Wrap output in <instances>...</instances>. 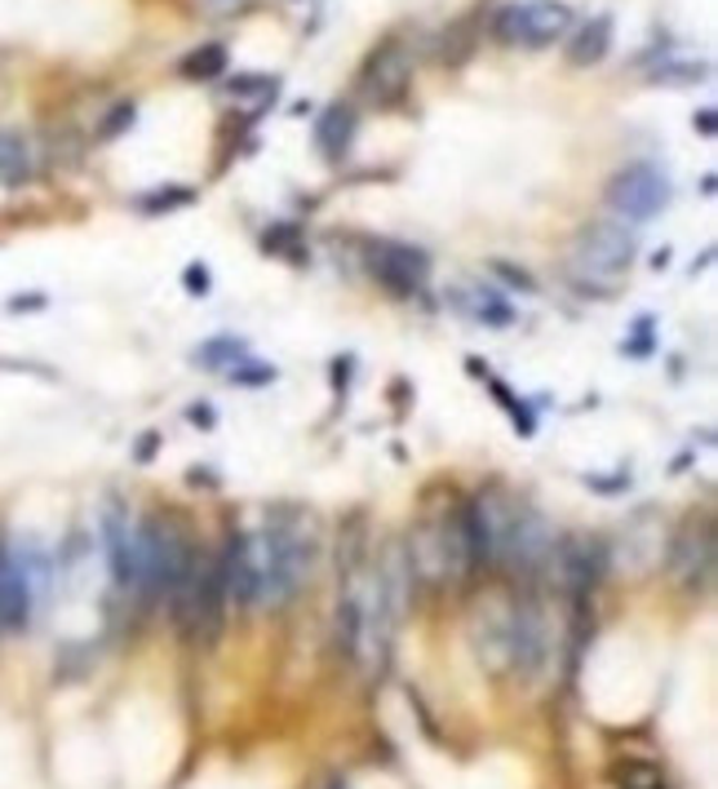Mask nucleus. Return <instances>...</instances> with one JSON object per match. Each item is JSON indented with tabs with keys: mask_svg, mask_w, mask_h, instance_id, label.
Here are the masks:
<instances>
[{
	"mask_svg": "<svg viewBox=\"0 0 718 789\" xmlns=\"http://www.w3.org/2000/svg\"><path fill=\"white\" fill-rule=\"evenodd\" d=\"M408 572L412 581H430V586H457L475 563H470V546H466V523H461V506L457 510H439L426 515L408 546H403Z\"/></svg>",
	"mask_w": 718,
	"mask_h": 789,
	"instance_id": "f257e3e1",
	"label": "nucleus"
},
{
	"mask_svg": "<svg viewBox=\"0 0 718 789\" xmlns=\"http://www.w3.org/2000/svg\"><path fill=\"white\" fill-rule=\"evenodd\" d=\"M169 603H173V621L182 626V635H187L191 643L209 648V643L222 635V621H227V608H231V603H227V590H222V563H218V555L191 550L187 572H182V581L173 586Z\"/></svg>",
	"mask_w": 718,
	"mask_h": 789,
	"instance_id": "f03ea898",
	"label": "nucleus"
},
{
	"mask_svg": "<svg viewBox=\"0 0 718 789\" xmlns=\"http://www.w3.org/2000/svg\"><path fill=\"white\" fill-rule=\"evenodd\" d=\"M191 559V546L182 537V528L173 519L147 515L138 519V537H133V590L142 599H160L173 595V586L182 581Z\"/></svg>",
	"mask_w": 718,
	"mask_h": 789,
	"instance_id": "7ed1b4c3",
	"label": "nucleus"
},
{
	"mask_svg": "<svg viewBox=\"0 0 718 789\" xmlns=\"http://www.w3.org/2000/svg\"><path fill=\"white\" fill-rule=\"evenodd\" d=\"M635 231L630 227H621V222H608V218H595V222H586L581 231H577V240H572V258H577V289H590V284H604V289H612L626 271H630V262H635Z\"/></svg>",
	"mask_w": 718,
	"mask_h": 789,
	"instance_id": "20e7f679",
	"label": "nucleus"
},
{
	"mask_svg": "<svg viewBox=\"0 0 718 789\" xmlns=\"http://www.w3.org/2000/svg\"><path fill=\"white\" fill-rule=\"evenodd\" d=\"M559 652V626L550 617V603L528 595L510 603V675L541 679Z\"/></svg>",
	"mask_w": 718,
	"mask_h": 789,
	"instance_id": "39448f33",
	"label": "nucleus"
},
{
	"mask_svg": "<svg viewBox=\"0 0 718 789\" xmlns=\"http://www.w3.org/2000/svg\"><path fill=\"white\" fill-rule=\"evenodd\" d=\"M568 31H572V9L564 0H515L492 18V40L506 49H550Z\"/></svg>",
	"mask_w": 718,
	"mask_h": 789,
	"instance_id": "423d86ee",
	"label": "nucleus"
},
{
	"mask_svg": "<svg viewBox=\"0 0 718 789\" xmlns=\"http://www.w3.org/2000/svg\"><path fill=\"white\" fill-rule=\"evenodd\" d=\"M604 200H608V209H612L617 218H626V222H648V218H657V213L670 204V178H666L657 164L635 160V164H626L621 173L608 178Z\"/></svg>",
	"mask_w": 718,
	"mask_h": 789,
	"instance_id": "0eeeda50",
	"label": "nucleus"
},
{
	"mask_svg": "<svg viewBox=\"0 0 718 789\" xmlns=\"http://www.w3.org/2000/svg\"><path fill=\"white\" fill-rule=\"evenodd\" d=\"M555 528L532 510V506H523L519 501V510H515V519H510V528H506V541H501V555H497V563H506V568H515V572H546L550 568V555H555Z\"/></svg>",
	"mask_w": 718,
	"mask_h": 789,
	"instance_id": "6e6552de",
	"label": "nucleus"
},
{
	"mask_svg": "<svg viewBox=\"0 0 718 789\" xmlns=\"http://www.w3.org/2000/svg\"><path fill=\"white\" fill-rule=\"evenodd\" d=\"M368 271L381 289H390L395 298H412L426 289L430 280V258L403 240H372L368 244Z\"/></svg>",
	"mask_w": 718,
	"mask_h": 789,
	"instance_id": "1a4fd4ad",
	"label": "nucleus"
},
{
	"mask_svg": "<svg viewBox=\"0 0 718 789\" xmlns=\"http://www.w3.org/2000/svg\"><path fill=\"white\" fill-rule=\"evenodd\" d=\"M608 563H612V555H608V541H599V537H564V541H555V555H550V568L572 599H586L604 581Z\"/></svg>",
	"mask_w": 718,
	"mask_h": 789,
	"instance_id": "9d476101",
	"label": "nucleus"
},
{
	"mask_svg": "<svg viewBox=\"0 0 718 789\" xmlns=\"http://www.w3.org/2000/svg\"><path fill=\"white\" fill-rule=\"evenodd\" d=\"M359 89H363V98L377 102V107L403 102V93L412 89V53H408L399 40L377 44V49L363 58V67H359Z\"/></svg>",
	"mask_w": 718,
	"mask_h": 789,
	"instance_id": "9b49d317",
	"label": "nucleus"
},
{
	"mask_svg": "<svg viewBox=\"0 0 718 789\" xmlns=\"http://www.w3.org/2000/svg\"><path fill=\"white\" fill-rule=\"evenodd\" d=\"M670 577L684 590H706L715 577V523L710 519H688L684 532L670 546Z\"/></svg>",
	"mask_w": 718,
	"mask_h": 789,
	"instance_id": "f8f14e48",
	"label": "nucleus"
},
{
	"mask_svg": "<svg viewBox=\"0 0 718 789\" xmlns=\"http://www.w3.org/2000/svg\"><path fill=\"white\" fill-rule=\"evenodd\" d=\"M133 537H138V519L120 501H111L102 515V546H107L111 581L120 590H133Z\"/></svg>",
	"mask_w": 718,
	"mask_h": 789,
	"instance_id": "ddd939ff",
	"label": "nucleus"
},
{
	"mask_svg": "<svg viewBox=\"0 0 718 789\" xmlns=\"http://www.w3.org/2000/svg\"><path fill=\"white\" fill-rule=\"evenodd\" d=\"M475 652L492 675H510V603H488L475 617Z\"/></svg>",
	"mask_w": 718,
	"mask_h": 789,
	"instance_id": "4468645a",
	"label": "nucleus"
},
{
	"mask_svg": "<svg viewBox=\"0 0 718 789\" xmlns=\"http://www.w3.org/2000/svg\"><path fill=\"white\" fill-rule=\"evenodd\" d=\"M359 116L351 102H329L320 116H316V147L329 156V160H342L356 142Z\"/></svg>",
	"mask_w": 718,
	"mask_h": 789,
	"instance_id": "2eb2a0df",
	"label": "nucleus"
},
{
	"mask_svg": "<svg viewBox=\"0 0 718 789\" xmlns=\"http://www.w3.org/2000/svg\"><path fill=\"white\" fill-rule=\"evenodd\" d=\"M608 49H612V13H599V18H590V22L572 36L568 62H572V67H595V62L608 58Z\"/></svg>",
	"mask_w": 718,
	"mask_h": 789,
	"instance_id": "dca6fc26",
	"label": "nucleus"
},
{
	"mask_svg": "<svg viewBox=\"0 0 718 789\" xmlns=\"http://www.w3.org/2000/svg\"><path fill=\"white\" fill-rule=\"evenodd\" d=\"M36 173V151L18 129H0V182L4 187H22Z\"/></svg>",
	"mask_w": 718,
	"mask_h": 789,
	"instance_id": "f3484780",
	"label": "nucleus"
},
{
	"mask_svg": "<svg viewBox=\"0 0 718 789\" xmlns=\"http://www.w3.org/2000/svg\"><path fill=\"white\" fill-rule=\"evenodd\" d=\"M475 44H479V13H466V18L448 22V31L439 36V58L448 67H461L475 53Z\"/></svg>",
	"mask_w": 718,
	"mask_h": 789,
	"instance_id": "a211bd4d",
	"label": "nucleus"
},
{
	"mask_svg": "<svg viewBox=\"0 0 718 789\" xmlns=\"http://www.w3.org/2000/svg\"><path fill=\"white\" fill-rule=\"evenodd\" d=\"M227 44H218V40H209V44H200V49H191L182 62H178V71H182V80H218V76H227Z\"/></svg>",
	"mask_w": 718,
	"mask_h": 789,
	"instance_id": "6ab92c4d",
	"label": "nucleus"
},
{
	"mask_svg": "<svg viewBox=\"0 0 718 789\" xmlns=\"http://www.w3.org/2000/svg\"><path fill=\"white\" fill-rule=\"evenodd\" d=\"M227 89H231V98H258V102H271L276 93H280V80L276 76H236V80H227Z\"/></svg>",
	"mask_w": 718,
	"mask_h": 789,
	"instance_id": "aec40b11",
	"label": "nucleus"
},
{
	"mask_svg": "<svg viewBox=\"0 0 718 789\" xmlns=\"http://www.w3.org/2000/svg\"><path fill=\"white\" fill-rule=\"evenodd\" d=\"M245 356V342H236V338H213V342H205L200 351H196V360L205 364V369H222V364H236Z\"/></svg>",
	"mask_w": 718,
	"mask_h": 789,
	"instance_id": "412c9836",
	"label": "nucleus"
},
{
	"mask_svg": "<svg viewBox=\"0 0 718 789\" xmlns=\"http://www.w3.org/2000/svg\"><path fill=\"white\" fill-rule=\"evenodd\" d=\"M133 120H138V107H133V102H120V107H111L107 120L98 124V138L111 142V138H120L124 129H133Z\"/></svg>",
	"mask_w": 718,
	"mask_h": 789,
	"instance_id": "4be33fe9",
	"label": "nucleus"
},
{
	"mask_svg": "<svg viewBox=\"0 0 718 789\" xmlns=\"http://www.w3.org/2000/svg\"><path fill=\"white\" fill-rule=\"evenodd\" d=\"M706 71H710L706 62H679V67H661L657 80H666V84H692V80H701Z\"/></svg>",
	"mask_w": 718,
	"mask_h": 789,
	"instance_id": "5701e85b",
	"label": "nucleus"
},
{
	"mask_svg": "<svg viewBox=\"0 0 718 789\" xmlns=\"http://www.w3.org/2000/svg\"><path fill=\"white\" fill-rule=\"evenodd\" d=\"M187 200H191V191H156V196L142 200V209H147V213H160V209H178V204H187Z\"/></svg>",
	"mask_w": 718,
	"mask_h": 789,
	"instance_id": "b1692460",
	"label": "nucleus"
},
{
	"mask_svg": "<svg viewBox=\"0 0 718 789\" xmlns=\"http://www.w3.org/2000/svg\"><path fill=\"white\" fill-rule=\"evenodd\" d=\"M492 271L506 280V284H515V289H523V293H532L537 289V280L523 271V267H510V262H492Z\"/></svg>",
	"mask_w": 718,
	"mask_h": 789,
	"instance_id": "393cba45",
	"label": "nucleus"
},
{
	"mask_svg": "<svg viewBox=\"0 0 718 789\" xmlns=\"http://www.w3.org/2000/svg\"><path fill=\"white\" fill-rule=\"evenodd\" d=\"M182 280H187V289H196V298H205V293H209V271H205V267H187V271H182Z\"/></svg>",
	"mask_w": 718,
	"mask_h": 789,
	"instance_id": "a878e982",
	"label": "nucleus"
},
{
	"mask_svg": "<svg viewBox=\"0 0 718 789\" xmlns=\"http://www.w3.org/2000/svg\"><path fill=\"white\" fill-rule=\"evenodd\" d=\"M200 4H205L209 13H240L249 0H200Z\"/></svg>",
	"mask_w": 718,
	"mask_h": 789,
	"instance_id": "bb28decb",
	"label": "nucleus"
},
{
	"mask_svg": "<svg viewBox=\"0 0 718 789\" xmlns=\"http://www.w3.org/2000/svg\"><path fill=\"white\" fill-rule=\"evenodd\" d=\"M697 129H701L706 138H715V111H701V116H697Z\"/></svg>",
	"mask_w": 718,
	"mask_h": 789,
	"instance_id": "cd10ccee",
	"label": "nucleus"
},
{
	"mask_svg": "<svg viewBox=\"0 0 718 789\" xmlns=\"http://www.w3.org/2000/svg\"><path fill=\"white\" fill-rule=\"evenodd\" d=\"M648 789H666V786H648Z\"/></svg>",
	"mask_w": 718,
	"mask_h": 789,
	"instance_id": "c85d7f7f",
	"label": "nucleus"
}]
</instances>
